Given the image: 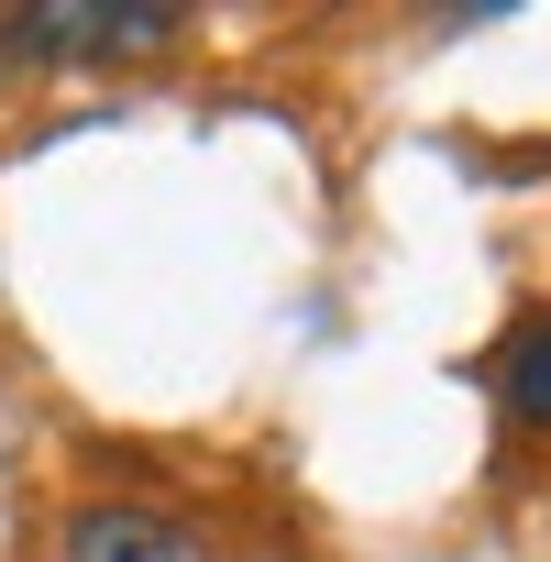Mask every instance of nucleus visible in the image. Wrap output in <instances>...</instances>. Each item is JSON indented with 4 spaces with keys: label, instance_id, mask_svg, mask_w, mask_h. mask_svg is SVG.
<instances>
[{
    "label": "nucleus",
    "instance_id": "3",
    "mask_svg": "<svg viewBox=\"0 0 551 562\" xmlns=\"http://www.w3.org/2000/svg\"><path fill=\"white\" fill-rule=\"evenodd\" d=\"M496 397H507L518 430H551V310H529V321L507 331V353H496Z\"/></svg>",
    "mask_w": 551,
    "mask_h": 562
},
{
    "label": "nucleus",
    "instance_id": "2",
    "mask_svg": "<svg viewBox=\"0 0 551 562\" xmlns=\"http://www.w3.org/2000/svg\"><path fill=\"white\" fill-rule=\"evenodd\" d=\"M67 562H210L188 529H166L155 507H78L67 518Z\"/></svg>",
    "mask_w": 551,
    "mask_h": 562
},
{
    "label": "nucleus",
    "instance_id": "1",
    "mask_svg": "<svg viewBox=\"0 0 551 562\" xmlns=\"http://www.w3.org/2000/svg\"><path fill=\"white\" fill-rule=\"evenodd\" d=\"M177 34H188L177 0H34V12H0V56H23V67H122Z\"/></svg>",
    "mask_w": 551,
    "mask_h": 562
}]
</instances>
